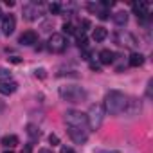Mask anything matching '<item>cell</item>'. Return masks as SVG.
<instances>
[{
    "label": "cell",
    "mask_w": 153,
    "mask_h": 153,
    "mask_svg": "<svg viewBox=\"0 0 153 153\" xmlns=\"http://www.w3.org/2000/svg\"><path fill=\"white\" fill-rule=\"evenodd\" d=\"M68 137L72 139V142H76V144H85L87 142V139H88V135H87V131L85 130H81V128H74V126H68Z\"/></svg>",
    "instance_id": "cell-8"
},
{
    "label": "cell",
    "mask_w": 153,
    "mask_h": 153,
    "mask_svg": "<svg viewBox=\"0 0 153 153\" xmlns=\"http://www.w3.org/2000/svg\"><path fill=\"white\" fill-rule=\"evenodd\" d=\"M27 133H29L33 139L40 137V130H38V126H34V124H27Z\"/></svg>",
    "instance_id": "cell-19"
},
{
    "label": "cell",
    "mask_w": 153,
    "mask_h": 153,
    "mask_svg": "<svg viewBox=\"0 0 153 153\" xmlns=\"http://www.w3.org/2000/svg\"><path fill=\"white\" fill-rule=\"evenodd\" d=\"M2 34H6V36H11L13 33H15V29H16V20H15V16L13 15H4L2 16Z\"/></svg>",
    "instance_id": "cell-9"
},
{
    "label": "cell",
    "mask_w": 153,
    "mask_h": 153,
    "mask_svg": "<svg viewBox=\"0 0 153 153\" xmlns=\"http://www.w3.org/2000/svg\"><path fill=\"white\" fill-rule=\"evenodd\" d=\"M106 36H108V31L105 29V27H96L94 29V33H92V38L96 40V42H103V40H106Z\"/></svg>",
    "instance_id": "cell-15"
},
{
    "label": "cell",
    "mask_w": 153,
    "mask_h": 153,
    "mask_svg": "<svg viewBox=\"0 0 153 153\" xmlns=\"http://www.w3.org/2000/svg\"><path fill=\"white\" fill-rule=\"evenodd\" d=\"M4 153H13V151H4Z\"/></svg>",
    "instance_id": "cell-32"
},
{
    "label": "cell",
    "mask_w": 153,
    "mask_h": 153,
    "mask_svg": "<svg viewBox=\"0 0 153 153\" xmlns=\"http://www.w3.org/2000/svg\"><path fill=\"white\" fill-rule=\"evenodd\" d=\"M0 78L2 79H11V72L7 68H4V67H0Z\"/></svg>",
    "instance_id": "cell-22"
},
{
    "label": "cell",
    "mask_w": 153,
    "mask_h": 153,
    "mask_svg": "<svg viewBox=\"0 0 153 153\" xmlns=\"http://www.w3.org/2000/svg\"><path fill=\"white\" fill-rule=\"evenodd\" d=\"M0 18H2V13H0Z\"/></svg>",
    "instance_id": "cell-33"
},
{
    "label": "cell",
    "mask_w": 153,
    "mask_h": 153,
    "mask_svg": "<svg viewBox=\"0 0 153 153\" xmlns=\"http://www.w3.org/2000/svg\"><path fill=\"white\" fill-rule=\"evenodd\" d=\"M126 101L128 97L119 92V90H110L106 96H105V112H108L110 115H117V114H123L124 112V106H126Z\"/></svg>",
    "instance_id": "cell-1"
},
{
    "label": "cell",
    "mask_w": 153,
    "mask_h": 153,
    "mask_svg": "<svg viewBox=\"0 0 153 153\" xmlns=\"http://www.w3.org/2000/svg\"><path fill=\"white\" fill-rule=\"evenodd\" d=\"M38 76H40V78H45L47 74H45V70H43V68H36V78H38Z\"/></svg>",
    "instance_id": "cell-26"
},
{
    "label": "cell",
    "mask_w": 153,
    "mask_h": 153,
    "mask_svg": "<svg viewBox=\"0 0 153 153\" xmlns=\"http://www.w3.org/2000/svg\"><path fill=\"white\" fill-rule=\"evenodd\" d=\"M22 45H34V43H38V34L34 33V31H25L22 36H20V40H18Z\"/></svg>",
    "instance_id": "cell-13"
},
{
    "label": "cell",
    "mask_w": 153,
    "mask_h": 153,
    "mask_svg": "<svg viewBox=\"0 0 153 153\" xmlns=\"http://www.w3.org/2000/svg\"><path fill=\"white\" fill-rule=\"evenodd\" d=\"M61 153H76V151L70 149V148H61Z\"/></svg>",
    "instance_id": "cell-29"
},
{
    "label": "cell",
    "mask_w": 153,
    "mask_h": 153,
    "mask_svg": "<svg viewBox=\"0 0 153 153\" xmlns=\"http://www.w3.org/2000/svg\"><path fill=\"white\" fill-rule=\"evenodd\" d=\"M103 119H105V106L101 103H96L88 108V114H87V123L90 126V130H99L101 124H103Z\"/></svg>",
    "instance_id": "cell-3"
},
{
    "label": "cell",
    "mask_w": 153,
    "mask_h": 153,
    "mask_svg": "<svg viewBox=\"0 0 153 153\" xmlns=\"http://www.w3.org/2000/svg\"><path fill=\"white\" fill-rule=\"evenodd\" d=\"M112 18H114V22H115V25H126V24H128V13H126V11H119V13H115Z\"/></svg>",
    "instance_id": "cell-16"
},
{
    "label": "cell",
    "mask_w": 153,
    "mask_h": 153,
    "mask_svg": "<svg viewBox=\"0 0 153 153\" xmlns=\"http://www.w3.org/2000/svg\"><path fill=\"white\" fill-rule=\"evenodd\" d=\"M49 142H51L52 146H58V144H59V139H58V135H54V133H52V135H49Z\"/></svg>",
    "instance_id": "cell-23"
},
{
    "label": "cell",
    "mask_w": 153,
    "mask_h": 153,
    "mask_svg": "<svg viewBox=\"0 0 153 153\" xmlns=\"http://www.w3.org/2000/svg\"><path fill=\"white\" fill-rule=\"evenodd\" d=\"M65 123L68 126H74V128H81L85 130L88 126L87 123V114L79 112V110H67L65 112Z\"/></svg>",
    "instance_id": "cell-4"
},
{
    "label": "cell",
    "mask_w": 153,
    "mask_h": 153,
    "mask_svg": "<svg viewBox=\"0 0 153 153\" xmlns=\"http://www.w3.org/2000/svg\"><path fill=\"white\" fill-rule=\"evenodd\" d=\"M128 63H130V67H140V65L144 63V56H142L140 52H133V54L130 56Z\"/></svg>",
    "instance_id": "cell-17"
},
{
    "label": "cell",
    "mask_w": 153,
    "mask_h": 153,
    "mask_svg": "<svg viewBox=\"0 0 153 153\" xmlns=\"http://www.w3.org/2000/svg\"><path fill=\"white\" fill-rule=\"evenodd\" d=\"M22 153H33V144H25V148L22 149Z\"/></svg>",
    "instance_id": "cell-25"
},
{
    "label": "cell",
    "mask_w": 153,
    "mask_h": 153,
    "mask_svg": "<svg viewBox=\"0 0 153 153\" xmlns=\"http://www.w3.org/2000/svg\"><path fill=\"white\" fill-rule=\"evenodd\" d=\"M131 11L137 15V18H140L144 22L146 18H149L151 4H148V2H135V4H131Z\"/></svg>",
    "instance_id": "cell-7"
},
{
    "label": "cell",
    "mask_w": 153,
    "mask_h": 153,
    "mask_svg": "<svg viewBox=\"0 0 153 153\" xmlns=\"http://www.w3.org/2000/svg\"><path fill=\"white\" fill-rule=\"evenodd\" d=\"M59 97L67 103H81L87 99V92L78 85H65L59 87Z\"/></svg>",
    "instance_id": "cell-2"
},
{
    "label": "cell",
    "mask_w": 153,
    "mask_h": 153,
    "mask_svg": "<svg viewBox=\"0 0 153 153\" xmlns=\"http://www.w3.org/2000/svg\"><path fill=\"white\" fill-rule=\"evenodd\" d=\"M49 49L52 52H63L67 49V38L63 34H59V33L51 34V38H49Z\"/></svg>",
    "instance_id": "cell-6"
},
{
    "label": "cell",
    "mask_w": 153,
    "mask_h": 153,
    "mask_svg": "<svg viewBox=\"0 0 153 153\" xmlns=\"http://www.w3.org/2000/svg\"><path fill=\"white\" fill-rule=\"evenodd\" d=\"M16 88H18V83L15 79H0V94L9 96V94H15Z\"/></svg>",
    "instance_id": "cell-10"
},
{
    "label": "cell",
    "mask_w": 153,
    "mask_h": 153,
    "mask_svg": "<svg viewBox=\"0 0 153 153\" xmlns=\"http://www.w3.org/2000/svg\"><path fill=\"white\" fill-rule=\"evenodd\" d=\"M117 42H119V45H126V47H131V49L137 47V40L130 33H119L117 34Z\"/></svg>",
    "instance_id": "cell-11"
},
{
    "label": "cell",
    "mask_w": 153,
    "mask_h": 153,
    "mask_svg": "<svg viewBox=\"0 0 153 153\" xmlns=\"http://www.w3.org/2000/svg\"><path fill=\"white\" fill-rule=\"evenodd\" d=\"M9 61H13V63H20L22 59H20L18 56H13V58H9Z\"/></svg>",
    "instance_id": "cell-28"
},
{
    "label": "cell",
    "mask_w": 153,
    "mask_h": 153,
    "mask_svg": "<svg viewBox=\"0 0 153 153\" xmlns=\"http://www.w3.org/2000/svg\"><path fill=\"white\" fill-rule=\"evenodd\" d=\"M112 6H114L112 0H110V2H108V0H105V2H103V7H112Z\"/></svg>",
    "instance_id": "cell-27"
},
{
    "label": "cell",
    "mask_w": 153,
    "mask_h": 153,
    "mask_svg": "<svg viewBox=\"0 0 153 153\" xmlns=\"http://www.w3.org/2000/svg\"><path fill=\"white\" fill-rule=\"evenodd\" d=\"M38 153H54V151H52V149H47V148H43V149H40Z\"/></svg>",
    "instance_id": "cell-30"
},
{
    "label": "cell",
    "mask_w": 153,
    "mask_h": 153,
    "mask_svg": "<svg viewBox=\"0 0 153 153\" xmlns=\"http://www.w3.org/2000/svg\"><path fill=\"white\" fill-rule=\"evenodd\" d=\"M96 153H121L117 149H96Z\"/></svg>",
    "instance_id": "cell-24"
},
{
    "label": "cell",
    "mask_w": 153,
    "mask_h": 153,
    "mask_svg": "<svg viewBox=\"0 0 153 153\" xmlns=\"http://www.w3.org/2000/svg\"><path fill=\"white\" fill-rule=\"evenodd\" d=\"M49 11H51L52 15H59V13H61V6H59L58 2H54V4L49 6Z\"/></svg>",
    "instance_id": "cell-20"
},
{
    "label": "cell",
    "mask_w": 153,
    "mask_h": 153,
    "mask_svg": "<svg viewBox=\"0 0 153 153\" xmlns=\"http://www.w3.org/2000/svg\"><path fill=\"white\" fill-rule=\"evenodd\" d=\"M63 31L67 33V34H76V27L70 24V22H67V24H63Z\"/></svg>",
    "instance_id": "cell-21"
},
{
    "label": "cell",
    "mask_w": 153,
    "mask_h": 153,
    "mask_svg": "<svg viewBox=\"0 0 153 153\" xmlns=\"http://www.w3.org/2000/svg\"><path fill=\"white\" fill-rule=\"evenodd\" d=\"M18 144V137L16 135H6V137H2V146H6V148H15Z\"/></svg>",
    "instance_id": "cell-18"
},
{
    "label": "cell",
    "mask_w": 153,
    "mask_h": 153,
    "mask_svg": "<svg viewBox=\"0 0 153 153\" xmlns=\"http://www.w3.org/2000/svg\"><path fill=\"white\" fill-rule=\"evenodd\" d=\"M22 13H24V18H25V20L34 22V20H38V18L42 16V13H43V11H42V6H40V4L31 2V4H25V6H24Z\"/></svg>",
    "instance_id": "cell-5"
},
{
    "label": "cell",
    "mask_w": 153,
    "mask_h": 153,
    "mask_svg": "<svg viewBox=\"0 0 153 153\" xmlns=\"http://www.w3.org/2000/svg\"><path fill=\"white\" fill-rule=\"evenodd\" d=\"M6 4H7L9 7H13V6H15V2H13V0H6Z\"/></svg>",
    "instance_id": "cell-31"
},
{
    "label": "cell",
    "mask_w": 153,
    "mask_h": 153,
    "mask_svg": "<svg viewBox=\"0 0 153 153\" xmlns=\"http://www.w3.org/2000/svg\"><path fill=\"white\" fill-rule=\"evenodd\" d=\"M124 112H126L130 117L137 115V114L140 112V101H139V99H135V97L128 99V101H126V106H124Z\"/></svg>",
    "instance_id": "cell-12"
},
{
    "label": "cell",
    "mask_w": 153,
    "mask_h": 153,
    "mask_svg": "<svg viewBox=\"0 0 153 153\" xmlns=\"http://www.w3.org/2000/svg\"><path fill=\"white\" fill-rule=\"evenodd\" d=\"M114 59H115V52H114V51L103 49V51L99 52V61H101L103 65H110V63H114Z\"/></svg>",
    "instance_id": "cell-14"
}]
</instances>
